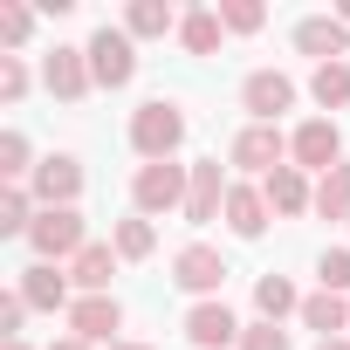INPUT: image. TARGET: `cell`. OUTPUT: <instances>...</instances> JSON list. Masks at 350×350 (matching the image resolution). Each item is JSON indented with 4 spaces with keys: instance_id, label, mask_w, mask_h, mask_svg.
<instances>
[{
    "instance_id": "obj_13",
    "label": "cell",
    "mask_w": 350,
    "mask_h": 350,
    "mask_svg": "<svg viewBox=\"0 0 350 350\" xmlns=\"http://www.w3.org/2000/svg\"><path fill=\"white\" fill-rule=\"evenodd\" d=\"M186 336H193L200 350H227V343H241V323H234V309H227V302H193Z\"/></svg>"
},
{
    "instance_id": "obj_33",
    "label": "cell",
    "mask_w": 350,
    "mask_h": 350,
    "mask_svg": "<svg viewBox=\"0 0 350 350\" xmlns=\"http://www.w3.org/2000/svg\"><path fill=\"white\" fill-rule=\"evenodd\" d=\"M21 316H28L21 288H14V295H0V336H8V343H21Z\"/></svg>"
},
{
    "instance_id": "obj_21",
    "label": "cell",
    "mask_w": 350,
    "mask_h": 350,
    "mask_svg": "<svg viewBox=\"0 0 350 350\" xmlns=\"http://www.w3.org/2000/svg\"><path fill=\"white\" fill-rule=\"evenodd\" d=\"M309 96H316L323 110H343V103H350V62H316Z\"/></svg>"
},
{
    "instance_id": "obj_2",
    "label": "cell",
    "mask_w": 350,
    "mask_h": 350,
    "mask_svg": "<svg viewBox=\"0 0 350 350\" xmlns=\"http://www.w3.org/2000/svg\"><path fill=\"white\" fill-rule=\"evenodd\" d=\"M179 137H186V117H179V103H144L137 117H131V144H137V158L144 165H158V158H172L179 151Z\"/></svg>"
},
{
    "instance_id": "obj_1",
    "label": "cell",
    "mask_w": 350,
    "mask_h": 350,
    "mask_svg": "<svg viewBox=\"0 0 350 350\" xmlns=\"http://www.w3.org/2000/svg\"><path fill=\"white\" fill-rule=\"evenodd\" d=\"M186 193H193V165H172V158L137 165V179H131V200H137L144 220H151V213H172V206H186Z\"/></svg>"
},
{
    "instance_id": "obj_19",
    "label": "cell",
    "mask_w": 350,
    "mask_h": 350,
    "mask_svg": "<svg viewBox=\"0 0 350 350\" xmlns=\"http://www.w3.org/2000/svg\"><path fill=\"white\" fill-rule=\"evenodd\" d=\"M110 275H117V254H110V247H96V241L69 261V282H83L90 295H103V288H110Z\"/></svg>"
},
{
    "instance_id": "obj_25",
    "label": "cell",
    "mask_w": 350,
    "mask_h": 350,
    "mask_svg": "<svg viewBox=\"0 0 350 350\" xmlns=\"http://www.w3.org/2000/svg\"><path fill=\"white\" fill-rule=\"evenodd\" d=\"M28 227H35V193L8 186V193H0V234H28Z\"/></svg>"
},
{
    "instance_id": "obj_16",
    "label": "cell",
    "mask_w": 350,
    "mask_h": 350,
    "mask_svg": "<svg viewBox=\"0 0 350 350\" xmlns=\"http://www.w3.org/2000/svg\"><path fill=\"white\" fill-rule=\"evenodd\" d=\"M268 213H275V206H268V193H261V186H234V193H227V227H234L241 241H261Z\"/></svg>"
},
{
    "instance_id": "obj_10",
    "label": "cell",
    "mask_w": 350,
    "mask_h": 350,
    "mask_svg": "<svg viewBox=\"0 0 350 350\" xmlns=\"http://www.w3.org/2000/svg\"><path fill=\"white\" fill-rule=\"evenodd\" d=\"M117 329H124L117 295H83L69 309V336H83V343H117Z\"/></svg>"
},
{
    "instance_id": "obj_6",
    "label": "cell",
    "mask_w": 350,
    "mask_h": 350,
    "mask_svg": "<svg viewBox=\"0 0 350 350\" xmlns=\"http://www.w3.org/2000/svg\"><path fill=\"white\" fill-rule=\"evenodd\" d=\"M288 158H295L302 172H336V158H343V131H336L329 117H309V124L288 137Z\"/></svg>"
},
{
    "instance_id": "obj_38",
    "label": "cell",
    "mask_w": 350,
    "mask_h": 350,
    "mask_svg": "<svg viewBox=\"0 0 350 350\" xmlns=\"http://www.w3.org/2000/svg\"><path fill=\"white\" fill-rule=\"evenodd\" d=\"M0 350H28V343H0Z\"/></svg>"
},
{
    "instance_id": "obj_7",
    "label": "cell",
    "mask_w": 350,
    "mask_h": 350,
    "mask_svg": "<svg viewBox=\"0 0 350 350\" xmlns=\"http://www.w3.org/2000/svg\"><path fill=\"white\" fill-rule=\"evenodd\" d=\"M35 206H76V193H83V165L69 158V151H55V158H42L35 165Z\"/></svg>"
},
{
    "instance_id": "obj_17",
    "label": "cell",
    "mask_w": 350,
    "mask_h": 350,
    "mask_svg": "<svg viewBox=\"0 0 350 350\" xmlns=\"http://www.w3.org/2000/svg\"><path fill=\"white\" fill-rule=\"evenodd\" d=\"M21 302H28V309H76V302H69V282L55 275V261L21 268Z\"/></svg>"
},
{
    "instance_id": "obj_3",
    "label": "cell",
    "mask_w": 350,
    "mask_h": 350,
    "mask_svg": "<svg viewBox=\"0 0 350 350\" xmlns=\"http://www.w3.org/2000/svg\"><path fill=\"white\" fill-rule=\"evenodd\" d=\"M83 55H90V76H96V90H124V83L137 76V49H131V35H124V28H96Z\"/></svg>"
},
{
    "instance_id": "obj_11",
    "label": "cell",
    "mask_w": 350,
    "mask_h": 350,
    "mask_svg": "<svg viewBox=\"0 0 350 350\" xmlns=\"http://www.w3.org/2000/svg\"><path fill=\"white\" fill-rule=\"evenodd\" d=\"M227 179H220V158H206V165H193V193H186V220L193 227H206V220H220L227 213Z\"/></svg>"
},
{
    "instance_id": "obj_24",
    "label": "cell",
    "mask_w": 350,
    "mask_h": 350,
    "mask_svg": "<svg viewBox=\"0 0 350 350\" xmlns=\"http://www.w3.org/2000/svg\"><path fill=\"white\" fill-rule=\"evenodd\" d=\"M172 28H179V14L165 0H131V14H124V35H172Z\"/></svg>"
},
{
    "instance_id": "obj_14",
    "label": "cell",
    "mask_w": 350,
    "mask_h": 350,
    "mask_svg": "<svg viewBox=\"0 0 350 350\" xmlns=\"http://www.w3.org/2000/svg\"><path fill=\"white\" fill-rule=\"evenodd\" d=\"M295 49H302V55H316V62H343V49H350V28H343L336 14H309V21L295 28Z\"/></svg>"
},
{
    "instance_id": "obj_31",
    "label": "cell",
    "mask_w": 350,
    "mask_h": 350,
    "mask_svg": "<svg viewBox=\"0 0 350 350\" xmlns=\"http://www.w3.org/2000/svg\"><path fill=\"white\" fill-rule=\"evenodd\" d=\"M21 96H28V69L14 55H0V103H21Z\"/></svg>"
},
{
    "instance_id": "obj_15",
    "label": "cell",
    "mask_w": 350,
    "mask_h": 350,
    "mask_svg": "<svg viewBox=\"0 0 350 350\" xmlns=\"http://www.w3.org/2000/svg\"><path fill=\"white\" fill-rule=\"evenodd\" d=\"M261 193H268V206H275V213H309V206H316V186L302 179V165L268 172V179H261Z\"/></svg>"
},
{
    "instance_id": "obj_29",
    "label": "cell",
    "mask_w": 350,
    "mask_h": 350,
    "mask_svg": "<svg viewBox=\"0 0 350 350\" xmlns=\"http://www.w3.org/2000/svg\"><path fill=\"white\" fill-rule=\"evenodd\" d=\"M241 350H295V343H288L282 323H247V329H241Z\"/></svg>"
},
{
    "instance_id": "obj_35",
    "label": "cell",
    "mask_w": 350,
    "mask_h": 350,
    "mask_svg": "<svg viewBox=\"0 0 350 350\" xmlns=\"http://www.w3.org/2000/svg\"><path fill=\"white\" fill-rule=\"evenodd\" d=\"M316 350H350V336H329V343H316Z\"/></svg>"
},
{
    "instance_id": "obj_36",
    "label": "cell",
    "mask_w": 350,
    "mask_h": 350,
    "mask_svg": "<svg viewBox=\"0 0 350 350\" xmlns=\"http://www.w3.org/2000/svg\"><path fill=\"white\" fill-rule=\"evenodd\" d=\"M110 350H151V343H110Z\"/></svg>"
},
{
    "instance_id": "obj_18",
    "label": "cell",
    "mask_w": 350,
    "mask_h": 350,
    "mask_svg": "<svg viewBox=\"0 0 350 350\" xmlns=\"http://www.w3.org/2000/svg\"><path fill=\"white\" fill-rule=\"evenodd\" d=\"M302 323L329 343V336H343V329H350V302H343V295H329V288H316V295H302Z\"/></svg>"
},
{
    "instance_id": "obj_23",
    "label": "cell",
    "mask_w": 350,
    "mask_h": 350,
    "mask_svg": "<svg viewBox=\"0 0 350 350\" xmlns=\"http://www.w3.org/2000/svg\"><path fill=\"white\" fill-rule=\"evenodd\" d=\"M220 28H227V21H220V14H206V8L179 14V42H186L193 55H213V49H220Z\"/></svg>"
},
{
    "instance_id": "obj_37",
    "label": "cell",
    "mask_w": 350,
    "mask_h": 350,
    "mask_svg": "<svg viewBox=\"0 0 350 350\" xmlns=\"http://www.w3.org/2000/svg\"><path fill=\"white\" fill-rule=\"evenodd\" d=\"M336 21H343V28H350V0H343V14H336Z\"/></svg>"
},
{
    "instance_id": "obj_30",
    "label": "cell",
    "mask_w": 350,
    "mask_h": 350,
    "mask_svg": "<svg viewBox=\"0 0 350 350\" xmlns=\"http://www.w3.org/2000/svg\"><path fill=\"white\" fill-rule=\"evenodd\" d=\"M220 21H227L234 35H254V28L268 21V8H254V0H227V8H220Z\"/></svg>"
},
{
    "instance_id": "obj_26",
    "label": "cell",
    "mask_w": 350,
    "mask_h": 350,
    "mask_svg": "<svg viewBox=\"0 0 350 350\" xmlns=\"http://www.w3.org/2000/svg\"><path fill=\"white\" fill-rule=\"evenodd\" d=\"M151 247H158V234H151L144 213H137V220H117V254H124V261H144Z\"/></svg>"
},
{
    "instance_id": "obj_32",
    "label": "cell",
    "mask_w": 350,
    "mask_h": 350,
    "mask_svg": "<svg viewBox=\"0 0 350 350\" xmlns=\"http://www.w3.org/2000/svg\"><path fill=\"white\" fill-rule=\"evenodd\" d=\"M28 28H35V14H28V8H0V42H8V49H21V42H28Z\"/></svg>"
},
{
    "instance_id": "obj_27",
    "label": "cell",
    "mask_w": 350,
    "mask_h": 350,
    "mask_svg": "<svg viewBox=\"0 0 350 350\" xmlns=\"http://www.w3.org/2000/svg\"><path fill=\"white\" fill-rule=\"evenodd\" d=\"M28 172H35V165H28V137H21V131H8V137H0V179L21 186Z\"/></svg>"
},
{
    "instance_id": "obj_28",
    "label": "cell",
    "mask_w": 350,
    "mask_h": 350,
    "mask_svg": "<svg viewBox=\"0 0 350 350\" xmlns=\"http://www.w3.org/2000/svg\"><path fill=\"white\" fill-rule=\"evenodd\" d=\"M316 275H323L329 295H350V247H329V254L316 261Z\"/></svg>"
},
{
    "instance_id": "obj_9",
    "label": "cell",
    "mask_w": 350,
    "mask_h": 350,
    "mask_svg": "<svg viewBox=\"0 0 350 350\" xmlns=\"http://www.w3.org/2000/svg\"><path fill=\"white\" fill-rule=\"evenodd\" d=\"M241 103L254 110V124H275V117L295 103V83H288L282 69H254V76L241 83Z\"/></svg>"
},
{
    "instance_id": "obj_20",
    "label": "cell",
    "mask_w": 350,
    "mask_h": 350,
    "mask_svg": "<svg viewBox=\"0 0 350 350\" xmlns=\"http://www.w3.org/2000/svg\"><path fill=\"white\" fill-rule=\"evenodd\" d=\"M254 309H261V323H282L288 309L302 316V295H295L282 275H261V282H254Z\"/></svg>"
},
{
    "instance_id": "obj_22",
    "label": "cell",
    "mask_w": 350,
    "mask_h": 350,
    "mask_svg": "<svg viewBox=\"0 0 350 350\" xmlns=\"http://www.w3.org/2000/svg\"><path fill=\"white\" fill-rule=\"evenodd\" d=\"M316 213L323 220H350V165H336V172L316 179Z\"/></svg>"
},
{
    "instance_id": "obj_8",
    "label": "cell",
    "mask_w": 350,
    "mask_h": 350,
    "mask_svg": "<svg viewBox=\"0 0 350 350\" xmlns=\"http://www.w3.org/2000/svg\"><path fill=\"white\" fill-rule=\"evenodd\" d=\"M42 83H49V96H62V103H83V96L96 90V76H90V55H83V49H55V55L42 62Z\"/></svg>"
},
{
    "instance_id": "obj_34",
    "label": "cell",
    "mask_w": 350,
    "mask_h": 350,
    "mask_svg": "<svg viewBox=\"0 0 350 350\" xmlns=\"http://www.w3.org/2000/svg\"><path fill=\"white\" fill-rule=\"evenodd\" d=\"M49 350H96V343H83V336H55Z\"/></svg>"
},
{
    "instance_id": "obj_12",
    "label": "cell",
    "mask_w": 350,
    "mask_h": 350,
    "mask_svg": "<svg viewBox=\"0 0 350 350\" xmlns=\"http://www.w3.org/2000/svg\"><path fill=\"white\" fill-rule=\"evenodd\" d=\"M282 158H288V137L275 124H247L234 137V165H247V172H282Z\"/></svg>"
},
{
    "instance_id": "obj_4",
    "label": "cell",
    "mask_w": 350,
    "mask_h": 350,
    "mask_svg": "<svg viewBox=\"0 0 350 350\" xmlns=\"http://www.w3.org/2000/svg\"><path fill=\"white\" fill-rule=\"evenodd\" d=\"M28 247H35L42 261L83 254V247H90V241H83V213H76V206H42V213H35V227H28Z\"/></svg>"
},
{
    "instance_id": "obj_5",
    "label": "cell",
    "mask_w": 350,
    "mask_h": 350,
    "mask_svg": "<svg viewBox=\"0 0 350 350\" xmlns=\"http://www.w3.org/2000/svg\"><path fill=\"white\" fill-rule=\"evenodd\" d=\"M172 282H179L186 295H220V282H227V261H220V247H206V241H193V247H179L172 254Z\"/></svg>"
}]
</instances>
